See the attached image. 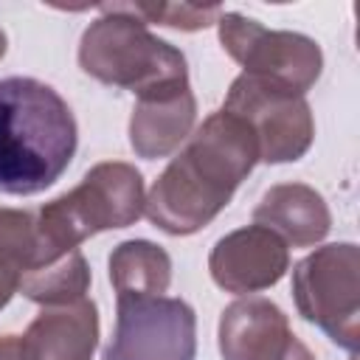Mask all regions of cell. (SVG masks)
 I'll return each mask as SVG.
<instances>
[{
	"instance_id": "cell-16",
	"label": "cell",
	"mask_w": 360,
	"mask_h": 360,
	"mask_svg": "<svg viewBox=\"0 0 360 360\" xmlns=\"http://www.w3.org/2000/svg\"><path fill=\"white\" fill-rule=\"evenodd\" d=\"M0 262L11 267L20 276L39 270L51 264L39 228H37V211H20L0 205Z\"/></svg>"
},
{
	"instance_id": "cell-8",
	"label": "cell",
	"mask_w": 360,
	"mask_h": 360,
	"mask_svg": "<svg viewBox=\"0 0 360 360\" xmlns=\"http://www.w3.org/2000/svg\"><path fill=\"white\" fill-rule=\"evenodd\" d=\"M197 315L172 295L115 298V329L101 360H194Z\"/></svg>"
},
{
	"instance_id": "cell-7",
	"label": "cell",
	"mask_w": 360,
	"mask_h": 360,
	"mask_svg": "<svg viewBox=\"0 0 360 360\" xmlns=\"http://www.w3.org/2000/svg\"><path fill=\"white\" fill-rule=\"evenodd\" d=\"M222 110L250 127L262 163H295L315 141V118L307 98L264 79L239 73L228 87Z\"/></svg>"
},
{
	"instance_id": "cell-12",
	"label": "cell",
	"mask_w": 360,
	"mask_h": 360,
	"mask_svg": "<svg viewBox=\"0 0 360 360\" xmlns=\"http://www.w3.org/2000/svg\"><path fill=\"white\" fill-rule=\"evenodd\" d=\"M20 338L25 360H93L98 346V309L90 298L42 307Z\"/></svg>"
},
{
	"instance_id": "cell-14",
	"label": "cell",
	"mask_w": 360,
	"mask_h": 360,
	"mask_svg": "<svg viewBox=\"0 0 360 360\" xmlns=\"http://www.w3.org/2000/svg\"><path fill=\"white\" fill-rule=\"evenodd\" d=\"M107 267L115 298L163 295L172 284V256L149 239H127L115 245Z\"/></svg>"
},
{
	"instance_id": "cell-6",
	"label": "cell",
	"mask_w": 360,
	"mask_h": 360,
	"mask_svg": "<svg viewBox=\"0 0 360 360\" xmlns=\"http://www.w3.org/2000/svg\"><path fill=\"white\" fill-rule=\"evenodd\" d=\"M217 34L222 51L242 65V73L248 76L278 84L295 96H307V90L321 79L323 53L307 34L264 28L259 20L239 11H222Z\"/></svg>"
},
{
	"instance_id": "cell-2",
	"label": "cell",
	"mask_w": 360,
	"mask_h": 360,
	"mask_svg": "<svg viewBox=\"0 0 360 360\" xmlns=\"http://www.w3.org/2000/svg\"><path fill=\"white\" fill-rule=\"evenodd\" d=\"M79 143L68 101L31 76L0 79V194L28 197L53 186Z\"/></svg>"
},
{
	"instance_id": "cell-10",
	"label": "cell",
	"mask_w": 360,
	"mask_h": 360,
	"mask_svg": "<svg viewBox=\"0 0 360 360\" xmlns=\"http://www.w3.org/2000/svg\"><path fill=\"white\" fill-rule=\"evenodd\" d=\"M208 270L214 284L225 292H259L284 278L290 270V248L276 231L253 222L217 239L208 256Z\"/></svg>"
},
{
	"instance_id": "cell-4",
	"label": "cell",
	"mask_w": 360,
	"mask_h": 360,
	"mask_svg": "<svg viewBox=\"0 0 360 360\" xmlns=\"http://www.w3.org/2000/svg\"><path fill=\"white\" fill-rule=\"evenodd\" d=\"M79 39V65L101 84L129 90L135 96L188 82L186 56L172 42L155 37L141 20L101 8Z\"/></svg>"
},
{
	"instance_id": "cell-19",
	"label": "cell",
	"mask_w": 360,
	"mask_h": 360,
	"mask_svg": "<svg viewBox=\"0 0 360 360\" xmlns=\"http://www.w3.org/2000/svg\"><path fill=\"white\" fill-rule=\"evenodd\" d=\"M0 360H25L20 335H3L0 338Z\"/></svg>"
},
{
	"instance_id": "cell-13",
	"label": "cell",
	"mask_w": 360,
	"mask_h": 360,
	"mask_svg": "<svg viewBox=\"0 0 360 360\" xmlns=\"http://www.w3.org/2000/svg\"><path fill=\"white\" fill-rule=\"evenodd\" d=\"M253 222L276 231L292 248H312L329 233L332 214L326 200L312 186L278 183L262 194L253 208Z\"/></svg>"
},
{
	"instance_id": "cell-17",
	"label": "cell",
	"mask_w": 360,
	"mask_h": 360,
	"mask_svg": "<svg viewBox=\"0 0 360 360\" xmlns=\"http://www.w3.org/2000/svg\"><path fill=\"white\" fill-rule=\"evenodd\" d=\"M107 11H118L141 20L143 25H166L177 31H202L214 25L222 14V6H194V3H101Z\"/></svg>"
},
{
	"instance_id": "cell-3",
	"label": "cell",
	"mask_w": 360,
	"mask_h": 360,
	"mask_svg": "<svg viewBox=\"0 0 360 360\" xmlns=\"http://www.w3.org/2000/svg\"><path fill=\"white\" fill-rule=\"evenodd\" d=\"M143 174L124 160L96 163L76 188L37 208V228L51 262L79 250L101 231L129 228L143 217Z\"/></svg>"
},
{
	"instance_id": "cell-20",
	"label": "cell",
	"mask_w": 360,
	"mask_h": 360,
	"mask_svg": "<svg viewBox=\"0 0 360 360\" xmlns=\"http://www.w3.org/2000/svg\"><path fill=\"white\" fill-rule=\"evenodd\" d=\"M6 48H8V39H6V34H3V28H0V59L6 56Z\"/></svg>"
},
{
	"instance_id": "cell-1",
	"label": "cell",
	"mask_w": 360,
	"mask_h": 360,
	"mask_svg": "<svg viewBox=\"0 0 360 360\" xmlns=\"http://www.w3.org/2000/svg\"><path fill=\"white\" fill-rule=\"evenodd\" d=\"M256 163L259 143L250 127L219 107L152 183L143 214L169 236L197 233L217 219Z\"/></svg>"
},
{
	"instance_id": "cell-15",
	"label": "cell",
	"mask_w": 360,
	"mask_h": 360,
	"mask_svg": "<svg viewBox=\"0 0 360 360\" xmlns=\"http://www.w3.org/2000/svg\"><path fill=\"white\" fill-rule=\"evenodd\" d=\"M87 290H90V267L82 250H70L68 256L20 276V287H17V292H22L28 301L42 307L82 301L87 298Z\"/></svg>"
},
{
	"instance_id": "cell-18",
	"label": "cell",
	"mask_w": 360,
	"mask_h": 360,
	"mask_svg": "<svg viewBox=\"0 0 360 360\" xmlns=\"http://www.w3.org/2000/svg\"><path fill=\"white\" fill-rule=\"evenodd\" d=\"M17 287H20V278H17V273L0 262V309H3V307H6L11 298H14Z\"/></svg>"
},
{
	"instance_id": "cell-11",
	"label": "cell",
	"mask_w": 360,
	"mask_h": 360,
	"mask_svg": "<svg viewBox=\"0 0 360 360\" xmlns=\"http://www.w3.org/2000/svg\"><path fill=\"white\" fill-rule=\"evenodd\" d=\"M197 98L188 82L163 84L138 96L129 115V146L143 160L169 158L194 132Z\"/></svg>"
},
{
	"instance_id": "cell-9",
	"label": "cell",
	"mask_w": 360,
	"mask_h": 360,
	"mask_svg": "<svg viewBox=\"0 0 360 360\" xmlns=\"http://www.w3.org/2000/svg\"><path fill=\"white\" fill-rule=\"evenodd\" d=\"M217 343L222 360H315L309 346L292 335L284 309L262 295L239 298L222 309Z\"/></svg>"
},
{
	"instance_id": "cell-5",
	"label": "cell",
	"mask_w": 360,
	"mask_h": 360,
	"mask_svg": "<svg viewBox=\"0 0 360 360\" xmlns=\"http://www.w3.org/2000/svg\"><path fill=\"white\" fill-rule=\"evenodd\" d=\"M292 301L307 323L332 343L357 352L360 340V248L332 242L315 248L292 267Z\"/></svg>"
}]
</instances>
